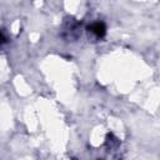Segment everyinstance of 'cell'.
I'll return each instance as SVG.
<instances>
[{
  "instance_id": "obj_1",
  "label": "cell",
  "mask_w": 160,
  "mask_h": 160,
  "mask_svg": "<svg viewBox=\"0 0 160 160\" xmlns=\"http://www.w3.org/2000/svg\"><path fill=\"white\" fill-rule=\"evenodd\" d=\"M89 29H90V31L94 32L96 36H102V35L105 34V26H104V24H101V22H95V24H92Z\"/></svg>"
}]
</instances>
